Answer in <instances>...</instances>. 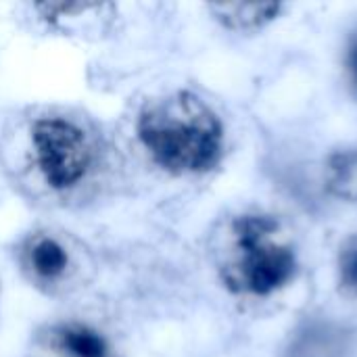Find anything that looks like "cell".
I'll return each instance as SVG.
<instances>
[{"mask_svg": "<svg viewBox=\"0 0 357 357\" xmlns=\"http://www.w3.org/2000/svg\"><path fill=\"white\" fill-rule=\"evenodd\" d=\"M220 274L232 293L270 297L293 282L297 255L274 218L241 215L222 241Z\"/></svg>", "mask_w": 357, "mask_h": 357, "instance_id": "obj_2", "label": "cell"}, {"mask_svg": "<svg viewBox=\"0 0 357 357\" xmlns=\"http://www.w3.org/2000/svg\"><path fill=\"white\" fill-rule=\"evenodd\" d=\"M21 268L33 284L54 291L67 284L75 259L73 251L61 236L52 232H36L21 245Z\"/></svg>", "mask_w": 357, "mask_h": 357, "instance_id": "obj_4", "label": "cell"}, {"mask_svg": "<svg viewBox=\"0 0 357 357\" xmlns=\"http://www.w3.org/2000/svg\"><path fill=\"white\" fill-rule=\"evenodd\" d=\"M29 357H113L109 341L88 324L56 322L40 331Z\"/></svg>", "mask_w": 357, "mask_h": 357, "instance_id": "obj_5", "label": "cell"}, {"mask_svg": "<svg viewBox=\"0 0 357 357\" xmlns=\"http://www.w3.org/2000/svg\"><path fill=\"white\" fill-rule=\"evenodd\" d=\"M138 140L153 163L174 176L211 172L224 153V126L190 92L153 100L138 117Z\"/></svg>", "mask_w": 357, "mask_h": 357, "instance_id": "obj_1", "label": "cell"}, {"mask_svg": "<svg viewBox=\"0 0 357 357\" xmlns=\"http://www.w3.org/2000/svg\"><path fill=\"white\" fill-rule=\"evenodd\" d=\"M215 17L232 29H255L280 13V4H213Z\"/></svg>", "mask_w": 357, "mask_h": 357, "instance_id": "obj_8", "label": "cell"}, {"mask_svg": "<svg viewBox=\"0 0 357 357\" xmlns=\"http://www.w3.org/2000/svg\"><path fill=\"white\" fill-rule=\"evenodd\" d=\"M345 71H347L351 86L357 90V33L351 38L347 52H345Z\"/></svg>", "mask_w": 357, "mask_h": 357, "instance_id": "obj_10", "label": "cell"}, {"mask_svg": "<svg viewBox=\"0 0 357 357\" xmlns=\"http://www.w3.org/2000/svg\"><path fill=\"white\" fill-rule=\"evenodd\" d=\"M339 282L343 291L357 297V234L347 238L339 253Z\"/></svg>", "mask_w": 357, "mask_h": 357, "instance_id": "obj_9", "label": "cell"}, {"mask_svg": "<svg viewBox=\"0 0 357 357\" xmlns=\"http://www.w3.org/2000/svg\"><path fill=\"white\" fill-rule=\"evenodd\" d=\"M326 186L343 201H357V149L335 153L326 165Z\"/></svg>", "mask_w": 357, "mask_h": 357, "instance_id": "obj_7", "label": "cell"}, {"mask_svg": "<svg viewBox=\"0 0 357 357\" xmlns=\"http://www.w3.org/2000/svg\"><path fill=\"white\" fill-rule=\"evenodd\" d=\"M351 335L335 322H312L295 335L287 357H345Z\"/></svg>", "mask_w": 357, "mask_h": 357, "instance_id": "obj_6", "label": "cell"}, {"mask_svg": "<svg viewBox=\"0 0 357 357\" xmlns=\"http://www.w3.org/2000/svg\"><path fill=\"white\" fill-rule=\"evenodd\" d=\"M27 167L56 197H71L100 169V140L79 117L46 113L27 130Z\"/></svg>", "mask_w": 357, "mask_h": 357, "instance_id": "obj_3", "label": "cell"}]
</instances>
